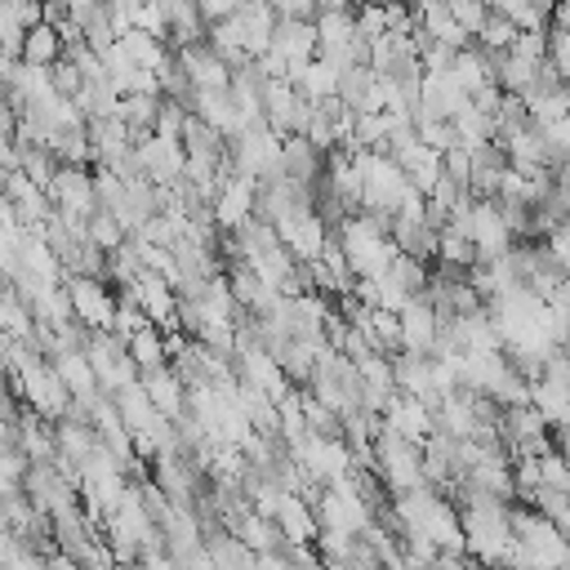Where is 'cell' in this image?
Returning a JSON list of instances; mask_svg holds the SVG:
<instances>
[{
  "mask_svg": "<svg viewBox=\"0 0 570 570\" xmlns=\"http://www.w3.org/2000/svg\"><path fill=\"white\" fill-rule=\"evenodd\" d=\"M298 410H303V423L312 436H343V419L330 405H321L307 387H298Z\"/></svg>",
  "mask_w": 570,
  "mask_h": 570,
  "instance_id": "cell-30",
  "label": "cell"
},
{
  "mask_svg": "<svg viewBox=\"0 0 570 570\" xmlns=\"http://www.w3.org/2000/svg\"><path fill=\"white\" fill-rule=\"evenodd\" d=\"M116 116L142 138V134H151L156 129V116H160V94H129V98H120V107H116Z\"/></svg>",
  "mask_w": 570,
  "mask_h": 570,
  "instance_id": "cell-29",
  "label": "cell"
},
{
  "mask_svg": "<svg viewBox=\"0 0 570 570\" xmlns=\"http://www.w3.org/2000/svg\"><path fill=\"white\" fill-rule=\"evenodd\" d=\"M85 129H89V147H94V169H98V165H102V169L120 165V160L134 151V142H138V134H134V129H129L120 116L89 120Z\"/></svg>",
  "mask_w": 570,
  "mask_h": 570,
  "instance_id": "cell-10",
  "label": "cell"
},
{
  "mask_svg": "<svg viewBox=\"0 0 570 570\" xmlns=\"http://www.w3.org/2000/svg\"><path fill=\"white\" fill-rule=\"evenodd\" d=\"M254 570H289V561H285V552H258Z\"/></svg>",
  "mask_w": 570,
  "mask_h": 570,
  "instance_id": "cell-44",
  "label": "cell"
},
{
  "mask_svg": "<svg viewBox=\"0 0 570 570\" xmlns=\"http://www.w3.org/2000/svg\"><path fill=\"white\" fill-rule=\"evenodd\" d=\"M62 285H67V298H71V316L85 330H111L116 307H120V294L111 289V281H102V276H67Z\"/></svg>",
  "mask_w": 570,
  "mask_h": 570,
  "instance_id": "cell-3",
  "label": "cell"
},
{
  "mask_svg": "<svg viewBox=\"0 0 570 570\" xmlns=\"http://www.w3.org/2000/svg\"><path fill=\"white\" fill-rule=\"evenodd\" d=\"M276 9V18H298V22H316L321 4L316 0H267Z\"/></svg>",
  "mask_w": 570,
  "mask_h": 570,
  "instance_id": "cell-42",
  "label": "cell"
},
{
  "mask_svg": "<svg viewBox=\"0 0 570 570\" xmlns=\"http://www.w3.org/2000/svg\"><path fill=\"white\" fill-rule=\"evenodd\" d=\"M187 107H191V116H200V120H205L209 129H218L223 138H236V134L245 129V120H240V107H236L232 89H191Z\"/></svg>",
  "mask_w": 570,
  "mask_h": 570,
  "instance_id": "cell-12",
  "label": "cell"
},
{
  "mask_svg": "<svg viewBox=\"0 0 570 570\" xmlns=\"http://www.w3.org/2000/svg\"><path fill=\"white\" fill-rule=\"evenodd\" d=\"M138 151V165H142V178L156 183V187H174L183 183V169H187V151L178 138H160V134H142L134 142Z\"/></svg>",
  "mask_w": 570,
  "mask_h": 570,
  "instance_id": "cell-6",
  "label": "cell"
},
{
  "mask_svg": "<svg viewBox=\"0 0 570 570\" xmlns=\"http://www.w3.org/2000/svg\"><path fill=\"white\" fill-rule=\"evenodd\" d=\"M392 379H396V392L405 396H419L423 405H441L436 401V387H432V356H419V352H396L392 356Z\"/></svg>",
  "mask_w": 570,
  "mask_h": 570,
  "instance_id": "cell-17",
  "label": "cell"
},
{
  "mask_svg": "<svg viewBox=\"0 0 570 570\" xmlns=\"http://www.w3.org/2000/svg\"><path fill=\"white\" fill-rule=\"evenodd\" d=\"M49 365L58 370L62 387L71 392V401H98V396H102L98 374H94V365H89L85 347H62V352H53V356H49Z\"/></svg>",
  "mask_w": 570,
  "mask_h": 570,
  "instance_id": "cell-16",
  "label": "cell"
},
{
  "mask_svg": "<svg viewBox=\"0 0 570 570\" xmlns=\"http://www.w3.org/2000/svg\"><path fill=\"white\" fill-rule=\"evenodd\" d=\"M49 200L62 218H76V223H89L98 214V187H94V169H80V165H58V174L49 178Z\"/></svg>",
  "mask_w": 570,
  "mask_h": 570,
  "instance_id": "cell-4",
  "label": "cell"
},
{
  "mask_svg": "<svg viewBox=\"0 0 570 570\" xmlns=\"http://www.w3.org/2000/svg\"><path fill=\"white\" fill-rule=\"evenodd\" d=\"M49 76H53V89H58L62 98H76V94L85 89V76L76 71V62H71V58L53 62V67H49Z\"/></svg>",
  "mask_w": 570,
  "mask_h": 570,
  "instance_id": "cell-41",
  "label": "cell"
},
{
  "mask_svg": "<svg viewBox=\"0 0 570 570\" xmlns=\"http://www.w3.org/2000/svg\"><path fill=\"white\" fill-rule=\"evenodd\" d=\"M187 116H191L187 102H178V98H160V116H156V129H151V134H160V138H178V142H183V125H187Z\"/></svg>",
  "mask_w": 570,
  "mask_h": 570,
  "instance_id": "cell-34",
  "label": "cell"
},
{
  "mask_svg": "<svg viewBox=\"0 0 570 570\" xmlns=\"http://www.w3.org/2000/svg\"><path fill=\"white\" fill-rule=\"evenodd\" d=\"M392 160L405 169L410 187H414V191H423V196H432V191H436V183L445 178V174H441V151H432V147H428V142H419V138H414L410 147H401Z\"/></svg>",
  "mask_w": 570,
  "mask_h": 570,
  "instance_id": "cell-19",
  "label": "cell"
},
{
  "mask_svg": "<svg viewBox=\"0 0 570 570\" xmlns=\"http://www.w3.org/2000/svg\"><path fill=\"white\" fill-rule=\"evenodd\" d=\"M4 196L13 200L22 227H36V232H40V227L53 218V200H49V191H45L40 183H31L22 169H18V174H4Z\"/></svg>",
  "mask_w": 570,
  "mask_h": 570,
  "instance_id": "cell-13",
  "label": "cell"
},
{
  "mask_svg": "<svg viewBox=\"0 0 570 570\" xmlns=\"http://www.w3.org/2000/svg\"><path fill=\"white\" fill-rule=\"evenodd\" d=\"M85 356H89V365H94V374H98V387H102L107 396H116L120 387L138 383V365L129 361V347H125L120 334H111V330H89Z\"/></svg>",
  "mask_w": 570,
  "mask_h": 570,
  "instance_id": "cell-2",
  "label": "cell"
},
{
  "mask_svg": "<svg viewBox=\"0 0 570 570\" xmlns=\"http://www.w3.org/2000/svg\"><path fill=\"white\" fill-rule=\"evenodd\" d=\"M450 80L472 98V94H481L485 85H494V58L485 53V49H476V45H468V49H459L454 53V67H450Z\"/></svg>",
  "mask_w": 570,
  "mask_h": 570,
  "instance_id": "cell-21",
  "label": "cell"
},
{
  "mask_svg": "<svg viewBox=\"0 0 570 570\" xmlns=\"http://www.w3.org/2000/svg\"><path fill=\"white\" fill-rule=\"evenodd\" d=\"M272 53H281L289 62V80L321 53V40H316V22H298V18H276V31H272Z\"/></svg>",
  "mask_w": 570,
  "mask_h": 570,
  "instance_id": "cell-8",
  "label": "cell"
},
{
  "mask_svg": "<svg viewBox=\"0 0 570 570\" xmlns=\"http://www.w3.org/2000/svg\"><path fill=\"white\" fill-rule=\"evenodd\" d=\"M450 4V13H454V22L476 40V31L485 27V18H490V4L485 0H445Z\"/></svg>",
  "mask_w": 570,
  "mask_h": 570,
  "instance_id": "cell-36",
  "label": "cell"
},
{
  "mask_svg": "<svg viewBox=\"0 0 570 570\" xmlns=\"http://www.w3.org/2000/svg\"><path fill=\"white\" fill-rule=\"evenodd\" d=\"M134 31H147V36H156V40H165V45H169V22H165V13H160V4H156V0H142V4H138Z\"/></svg>",
  "mask_w": 570,
  "mask_h": 570,
  "instance_id": "cell-40",
  "label": "cell"
},
{
  "mask_svg": "<svg viewBox=\"0 0 570 570\" xmlns=\"http://www.w3.org/2000/svg\"><path fill=\"white\" fill-rule=\"evenodd\" d=\"M232 534L258 557V552H281L285 548V534H281V525L272 521V517H258V512H245L236 525H232Z\"/></svg>",
  "mask_w": 570,
  "mask_h": 570,
  "instance_id": "cell-24",
  "label": "cell"
},
{
  "mask_svg": "<svg viewBox=\"0 0 570 570\" xmlns=\"http://www.w3.org/2000/svg\"><path fill=\"white\" fill-rule=\"evenodd\" d=\"M178 67L187 71L191 89H227V85H232V67L209 49V40L178 49Z\"/></svg>",
  "mask_w": 570,
  "mask_h": 570,
  "instance_id": "cell-15",
  "label": "cell"
},
{
  "mask_svg": "<svg viewBox=\"0 0 570 570\" xmlns=\"http://www.w3.org/2000/svg\"><path fill=\"white\" fill-rule=\"evenodd\" d=\"M392 240H396L401 254H410V258H419V263H436V240H441V232L428 223V214H423V218H392Z\"/></svg>",
  "mask_w": 570,
  "mask_h": 570,
  "instance_id": "cell-20",
  "label": "cell"
},
{
  "mask_svg": "<svg viewBox=\"0 0 570 570\" xmlns=\"http://www.w3.org/2000/svg\"><path fill=\"white\" fill-rule=\"evenodd\" d=\"M441 316L428 298H410L405 312H401V352H419V356H432L436 338H441Z\"/></svg>",
  "mask_w": 570,
  "mask_h": 570,
  "instance_id": "cell-11",
  "label": "cell"
},
{
  "mask_svg": "<svg viewBox=\"0 0 570 570\" xmlns=\"http://www.w3.org/2000/svg\"><path fill=\"white\" fill-rule=\"evenodd\" d=\"M272 521L281 525L285 543H316L321 539V521H316V508L307 494H285Z\"/></svg>",
  "mask_w": 570,
  "mask_h": 570,
  "instance_id": "cell-18",
  "label": "cell"
},
{
  "mask_svg": "<svg viewBox=\"0 0 570 570\" xmlns=\"http://www.w3.org/2000/svg\"><path fill=\"white\" fill-rule=\"evenodd\" d=\"M147 325H151V321H147V312H142V307H138L134 298H125V294H120V307H116V321H111V334H120V338L129 343V338H134L138 330H147Z\"/></svg>",
  "mask_w": 570,
  "mask_h": 570,
  "instance_id": "cell-35",
  "label": "cell"
},
{
  "mask_svg": "<svg viewBox=\"0 0 570 570\" xmlns=\"http://www.w3.org/2000/svg\"><path fill=\"white\" fill-rule=\"evenodd\" d=\"M138 383H142V392L151 396V405H156L169 423H178V419L187 414V383H183V374H178L174 365H160V370L138 374Z\"/></svg>",
  "mask_w": 570,
  "mask_h": 570,
  "instance_id": "cell-14",
  "label": "cell"
},
{
  "mask_svg": "<svg viewBox=\"0 0 570 570\" xmlns=\"http://www.w3.org/2000/svg\"><path fill=\"white\" fill-rule=\"evenodd\" d=\"M370 472L383 481L387 494H405V490H419L428 485L423 481V445L396 436L392 428L379 423L374 432V454H370Z\"/></svg>",
  "mask_w": 570,
  "mask_h": 570,
  "instance_id": "cell-1",
  "label": "cell"
},
{
  "mask_svg": "<svg viewBox=\"0 0 570 570\" xmlns=\"http://www.w3.org/2000/svg\"><path fill=\"white\" fill-rule=\"evenodd\" d=\"M508 53H517V58L543 67V62H548V31H517V40H512Z\"/></svg>",
  "mask_w": 570,
  "mask_h": 570,
  "instance_id": "cell-38",
  "label": "cell"
},
{
  "mask_svg": "<svg viewBox=\"0 0 570 570\" xmlns=\"http://www.w3.org/2000/svg\"><path fill=\"white\" fill-rule=\"evenodd\" d=\"M316 40L325 49H343L356 40V9H321L316 13Z\"/></svg>",
  "mask_w": 570,
  "mask_h": 570,
  "instance_id": "cell-27",
  "label": "cell"
},
{
  "mask_svg": "<svg viewBox=\"0 0 570 570\" xmlns=\"http://www.w3.org/2000/svg\"><path fill=\"white\" fill-rule=\"evenodd\" d=\"M436 263H441V267L472 272V267H476V249H472V240H468L463 232L445 227V232H441V240H436Z\"/></svg>",
  "mask_w": 570,
  "mask_h": 570,
  "instance_id": "cell-31",
  "label": "cell"
},
{
  "mask_svg": "<svg viewBox=\"0 0 570 570\" xmlns=\"http://www.w3.org/2000/svg\"><path fill=\"white\" fill-rule=\"evenodd\" d=\"M85 232H89V240H94L102 254H116V249H125V240H129V232L120 227V218L107 214V209H98V214L85 223Z\"/></svg>",
  "mask_w": 570,
  "mask_h": 570,
  "instance_id": "cell-33",
  "label": "cell"
},
{
  "mask_svg": "<svg viewBox=\"0 0 570 570\" xmlns=\"http://www.w3.org/2000/svg\"><path fill=\"white\" fill-rule=\"evenodd\" d=\"M116 570H147L142 561H129V566H116Z\"/></svg>",
  "mask_w": 570,
  "mask_h": 570,
  "instance_id": "cell-46",
  "label": "cell"
},
{
  "mask_svg": "<svg viewBox=\"0 0 570 570\" xmlns=\"http://www.w3.org/2000/svg\"><path fill=\"white\" fill-rule=\"evenodd\" d=\"M512 40H517V22H508L503 13H494V9H490L485 27L476 31V40H472V45H476V49H485L490 58H499V53H508V49H512Z\"/></svg>",
  "mask_w": 570,
  "mask_h": 570,
  "instance_id": "cell-32",
  "label": "cell"
},
{
  "mask_svg": "<svg viewBox=\"0 0 570 570\" xmlns=\"http://www.w3.org/2000/svg\"><path fill=\"white\" fill-rule=\"evenodd\" d=\"M539 481L548 485V490H561V494H570V463L552 450V454H543L539 459Z\"/></svg>",
  "mask_w": 570,
  "mask_h": 570,
  "instance_id": "cell-39",
  "label": "cell"
},
{
  "mask_svg": "<svg viewBox=\"0 0 570 570\" xmlns=\"http://www.w3.org/2000/svg\"><path fill=\"white\" fill-rule=\"evenodd\" d=\"M383 428H392L396 436H405V441L423 445V441L436 432V414H432V405H423L419 396L396 392V396L387 401V410H383Z\"/></svg>",
  "mask_w": 570,
  "mask_h": 570,
  "instance_id": "cell-9",
  "label": "cell"
},
{
  "mask_svg": "<svg viewBox=\"0 0 570 570\" xmlns=\"http://www.w3.org/2000/svg\"><path fill=\"white\" fill-rule=\"evenodd\" d=\"M254 205H258V183L254 178H240V174H227L209 209H214L218 232H240L254 218Z\"/></svg>",
  "mask_w": 570,
  "mask_h": 570,
  "instance_id": "cell-7",
  "label": "cell"
},
{
  "mask_svg": "<svg viewBox=\"0 0 570 570\" xmlns=\"http://www.w3.org/2000/svg\"><path fill=\"white\" fill-rule=\"evenodd\" d=\"M276 236H281V245L307 267V263H316L321 258V249L334 240V232H330V223L312 209V205H303V209H294L289 218H281L276 223Z\"/></svg>",
  "mask_w": 570,
  "mask_h": 570,
  "instance_id": "cell-5",
  "label": "cell"
},
{
  "mask_svg": "<svg viewBox=\"0 0 570 570\" xmlns=\"http://www.w3.org/2000/svg\"><path fill=\"white\" fill-rule=\"evenodd\" d=\"M356 36L361 40H383L387 36V4H361L356 9Z\"/></svg>",
  "mask_w": 570,
  "mask_h": 570,
  "instance_id": "cell-37",
  "label": "cell"
},
{
  "mask_svg": "<svg viewBox=\"0 0 570 570\" xmlns=\"http://www.w3.org/2000/svg\"><path fill=\"white\" fill-rule=\"evenodd\" d=\"M249 0H196V9H200V18L205 22H223V18H232V13H240Z\"/></svg>",
  "mask_w": 570,
  "mask_h": 570,
  "instance_id": "cell-43",
  "label": "cell"
},
{
  "mask_svg": "<svg viewBox=\"0 0 570 570\" xmlns=\"http://www.w3.org/2000/svg\"><path fill=\"white\" fill-rule=\"evenodd\" d=\"M183 151L191 160H218V165H227V138L218 129H209L200 116H187V125H183Z\"/></svg>",
  "mask_w": 570,
  "mask_h": 570,
  "instance_id": "cell-23",
  "label": "cell"
},
{
  "mask_svg": "<svg viewBox=\"0 0 570 570\" xmlns=\"http://www.w3.org/2000/svg\"><path fill=\"white\" fill-rule=\"evenodd\" d=\"M552 31H570V0L552 4Z\"/></svg>",
  "mask_w": 570,
  "mask_h": 570,
  "instance_id": "cell-45",
  "label": "cell"
},
{
  "mask_svg": "<svg viewBox=\"0 0 570 570\" xmlns=\"http://www.w3.org/2000/svg\"><path fill=\"white\" fill-rule=\"evenodd\" d=\"M294 89H298L307 102H325V98L338 94V71H334L325 58H312V62L294 76Z\"/></svg>",
  "mask_w": 570,
  "mask_h": 570,
  "instance_id": "cell-28",
  "label": "cell"
},
{
  "mask_svg": "<svg viewBox=\"0 0 570 570\" xmlns=\"http://www.w3.org/2000/svg\"><path fill=\"white\" fill-rule=\"evenodd\" d=\"M18 450H22L31 463H53V459H58L53 423L40 419V414H31L27 405H22V414H18Z\"/></svg>",
  "mask_w": 570,
  "mask_h": 570,
  "instance_id": "cell-22",
  "label": "cell"
},
{
  "mask_svg": "<svg viewBox=\"0 0 570 570\" xmlns=\"http://www.w3.org/2000/svg\"><path fill=\"white\" fill-rule=\"evenodd\" d=\"M125 347H129V361L138 365V374L169 365V343H165V330H160V325H147V330H138V334H134Z\"/></svg>",
  "mask_w": 570,
  "mask_h": 570,
  "instance_id": "cell-26",
  "label": "cell"
},
{
  "mask_svg": "<svg viewBox=\"0 0 570 570\" xmlns=\"http://www.w3.org/2000/svg\"><path fill=\"white\" fill-rule=\"evenodd\" d=\"M62 58H67V45H62L58 27L40 22V27L27 31V40H22V62H31V67H53V62H62Z\"/></svg>",
  "mask_w": 570,
  "mask_h": 570,
  "instance_id": "cell-25",
  "label": "cell"
}]
</instances>
